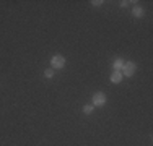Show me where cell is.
Masks as SVG:
<instances>
[{
    "label": "cell",
    "mask_w": 153,
    "mask_h": 146,
    "mask_svg": "<svg viewBox=\"0 0 153 146\" xmlns=\"http://www.w3.org/2000/svg\"><path fill=\"white\" fill-rule=\"evenodd\" d=\"M135 72H137V65H135V62H124V67H122V76H134L135 75Z\"/></svg>",
    "instance_id": "1"
},
{
    "label": "cell",
    "mask_w": 153,
    "mask_h": 146,
    "mask_svg": "<svg viewBox=\"0 0 153 146\" xmlns=\"http://www.w3.org/2000/svg\"><path fill=\"white\" fill-rule=\"evenodd\" d=\"M65 67V57L62 55H52L51 58V68L52 70H60V68Z\"/></svg>",
    "instance_id": "2"
},
{
    "label": "cell",
    "mask_w": 153,
    "mask_h": 146,
    "mask_svg": "<svg viewBox=\"0 0 153 146\" xmlns=\"http://www.w3.org/2000/svg\"><path fill=\"white\" fill-rule=\"evenodd\" d=\"M106 101H108L106 99V94L101 93V91L93 94V105H96V107H98V105H104V104H106Z\"/></svg>",
    "instance_id": "3"
},
{
    "label": "cell",
    "mask_w": 153,
    "mask_h": 146,
    "mask_svg": "<svg viewBox=\"0 0 153 146\" xmlns=\"http://www.w3.org/2000/svg\"><path fill=\"white\" fill-rule=\"evenodd\" d=\"M121 81H122V73H121V72H112V73H111V83L119 85Z\"/></svg>",
    "instance_id": "4"
},
{
    "label": "cell",
    "mask_w": 153,
    "mask_h": 146,
    "mask_svg": "<svg viewBox=\"0 0 153 146\" xmlns=\"http://www.w3.org/2000/svg\"><path fill=\"white\" fill-rule=\"evenodd\" d=\"M145 15V10L142 8V7H138V5H135L132 8V16H135V18H142Z\"/></svg>",
    "instance_id": "5"
},
{
    "label": "cell",
    "mask_w": 153,
    "mask_h": 146,
    "mask_svg": "<svg viewBox=\"0 0 153 146\" xmlns=\"http://www.w3.org/2000/svg\"><path fill=\"white\" fill-rule=\"evenodd\" d=\"M124 67V60L122 58H116L114 62H112V68H114V72H121Z\"/></svg>",
    "instance_id": "6"
},
{
    "label": "cell",
    "mask_w": 153,
    "mask_h": 146,
    "mask_svg": "<svg viewBox=\"0 0 153 146\" xmlns=\"http://www.w3.org/2000/svg\"><path fill=\"white\" fill-rule=\"evenodd\" d=\"M83 114H86V115H90V114H93V111H94V105L93 104H85L83 105Z\"/></svg>",
    "instance_id": "7"
},
{
    "label": "cell",
    "mask_w": 153,
    "mask_h": 146,
    "mask_svg": "<svg viewBox=\"0 0 153 146\" xmlns=\"http://www.w3.org/2000/svg\"><path fill=\"white\" fill-rule=\"evenodd\" d=\"M44 76L46 78H54V70L52 68H47V70L44 72Z\"/></svg>",
    "instance_id": "8"
},
{
    "label": "cell",
    "mask_w": 153,
    "mask_h": 146,
    "mask_svg": "<svg viewBox=\"0 0 153 146\" xmlns=\"http://www.w3.org/2000/svg\"><path fill=\"white\" fill-rule=\"evenodd\" d=\"M103 3H104L103 0H91V5L93 7H100V5H103Z\"/></svg>",
    "instance_id": "9"
},
{
    "label": "cell",
    "mask_w": 153,
    "mask_h": 146,
    "mask_svg": "<svg viewBox=\"0 0 153 146\" xmlns=\"http://www.w3.org/2000/svg\"><path fill=\"white\" fill-rule=\"evenodd\" d=\"M129 3H137V2H129V0H122V2H121V7H122V8H126V7H129Z\"/></svg>",
    "instance_id": "10"
}]
</instances>
